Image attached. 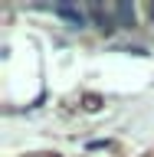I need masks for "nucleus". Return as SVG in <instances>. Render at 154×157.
Instances as JSON below:
<instances>
[{"label": "nucleus", "mask_w": 154, "mask_h": 157, "mask_svg": "<svg viewBox=\"0 0 154 157\" xmlns=\"http://www.w3.org/2000/svg\"><path fill=\"white\" fill-rule=\"evenodd\" d=\"M89 10V20H95V26L102 29V33H112V29L118 26V17H115V7H102V3H92Z\"/></svg>", "instance_id": "1"}, {"label": "nucleus", "mask_w": 154, "mask_h": 157, "mask_svg": "<svg viewBox=\"0 0 154 157\" xmlns=\"http://www.w3.org/2000/svg\"><path fill=\"white\" fill-rule=\"evenodd\" d=\"M56 13L62 20H66L69 26H76V29H82L89 23V10H82V7H72V3H56Z\"/></svg>", "instance_id": "2"}, {"label": "nucleus", "mask_w": 154, "mask_h": 157, "mask_svg": "<svg viewBox=\"0 0 154 157\" xmlns=\"http://www.w3.org/2000/svg\"><path fill=\"white\" fill-rule=\"evenodd\" d=\"M115 17H118V26H135V7L131 3H115Z\"/></svg>", "instance_id": "3"}, {"label": "nucleus", "mask_w": 154, "mask_h": 157, "mask_svg": "<svg viewBox=\"0 0 154 157\" xmlns=\"http://www.w3.org/2000/svg\"><path fill=\"white\" fill-rule=\"evenodd\" d=\"M98 105H102V98H98V95H85V108H89V111H95Z\"/></svg>", "instance_id": "4"}, {"label": "nucleus", "mask_w": 154, "mask_h": 157, "mask_svg": "<svg viewBox=\"0 0 154 157\" xmlns=\"http://www.w3.org/2000/svg\"><path fill=\"white\" fill-rule=\"evenodd\" d=\"M148 17H151V23H154V3H151V7H148Z\"/></svg>", "instance_id": "5"}, {"label": "nucleus", "mask_w": 154, "mask_h": 157, "mask_svg": "<svg viewBox=\"0 0 154 157\" xmlns=\"http://www.w3.org/2000/svg\"><path fill=\"white\" fill-rule=\"evenodd\" d=\"M53 157H56V154H53Z\"/></svg>", "instance_id": "6"}]
</instances>
